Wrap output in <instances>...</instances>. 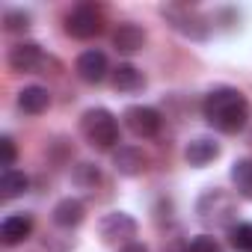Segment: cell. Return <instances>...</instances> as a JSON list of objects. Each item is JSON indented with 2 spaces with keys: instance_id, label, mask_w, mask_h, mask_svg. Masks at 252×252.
I'll use <instances>...</instances> for the list:
<instances>
[{
  "instance_id": "6da1fadb",
  "label": "cell",
  "mask_w": 252,
  "mask_h": 252,
  "mask_svg": "<svg viewBox=\"0 0 252 252\" xmlns=\"http://www.w3.org/2000/svg\"><path fill=\"white\" fill-rule=\"evenodd\" d=\"M202 116L208 119L211 128L222 131V134H237L249 125L252 107L246 101V95L234 86H214L205 101H202Z\"/></svg>"
},
{
  "instance_id": "7a4b0ae2",
  "label": "cell",
  "mask_w": 252,
  "mask_h": 252,
  "mask_svg": "<svg viewBox=\"0 0 252 252\" xmlns=\"http://www.w3.org/2000/svg\"><path fill=\"white\" fill-rule=\"evenodd\" d=\"M80 134L95 149H113L119 143V119L107 107H92L80 116Z\"/></svg>"
},
{
  "instance_id": "3957f363",
  "label": "cell",
  "mask_w": 252,
  "mask_h": 252,
  "mask_svg": "<svg viewBox=\"0 0 252 252\" xmlns=\"http://www.w3.org/2000/svg\"><path fill=\"white\" fill-rule=\"evenodd\" d=\"M104 30V12L95 3H77L65 15V33L71 39H92Z\"/></svg>"
},
{
  "instance_id": "277c9868",
  "label": "cell",
  "mask_w": 252,
  "mask_h": 252,
  "mask_svg": "<svg viewBox=\"0 0 252 252\" xmlns=\"http://www.w3.org/2000/svg\"><path fill=\"white\" fill-rule=\"evenodd\" d=\"M196 214L199 220L205 222H214V225H231L234 220V199L225 193V190H205L202 199L196 202Z\"/></svg>"
},
{
  "instance_id": "5b68a950",
  "label": "cell",
  "mask_w": 252,
  "mask_h": 252,
  "mask_svg": "<svg viewBox=\"0 0 252 252\" xmlns=\"http://www.w3.org/2000/svg\"><path fill=\"white\" fill-rule=\"evenodd\" d=\"M137 228H140L137 220L131 214H125V211H110L98 222V231H101L104 243H122V246L137 237Z\"/></svg>"
},
{
  "instance_id": "8992f818",
  "label": "cell",
  "mask_w": 252,
  "mask_h": 252,
  "mask_svg": "<svg viewBox=\"0 0 252 252\" xmlns=\"http://www.w3.org/2000/svg\"><path fill=\"white\" fill-rule=\"evenodd\" d=\"M125 125H128V131H131L134 137H140V140H152V137L160 134L163 119H160V113H158L155 107L134 104V107L125 110Z\"/></svg>"
},
{
  "instance_id": "52a82bcc",
  "label": "cell",
  "mask_w": 252,
  "mask_h": 252,
  "mask_svg": "<svg viewBox=\"0 0 252 252\" xmlns=\"http://www.w3.org/2000/svg\"><path fill=\"white\" fill-rule=\"evenodd\" d=\"M163 18H169V24L187 39H205L208 36V21L187 6H163Z\"/></svg>"
},
{
  "instance_id": "ba28073f",
  "label": "cell",
  "mask_w": 252,
  "mask_h": 252,
  "mask_svg": "<svg viewBox=\"0 0 252 252\" xmlns=\"http://www.w3.org/2000/svg\"><path fill=\"white\" fill-rule=\"evenodd\" d=\"M110 65H107V54L98 51V48H89L83 51L77 60H74V74L83 80V83H101L107 77Z\"/></svg>"
},
{
  "instance_id": "9c48e42d",
  "label": "cell",
  "mask_w": 252,
  "mask_h": 252,
  "mask_svg": "<svg viewBox=\"0 0 252 252\" xmlns=\"http://www.w3.org/2000/svg\"><path fill=\"white\" fill-rule=\"evenodd\" d=\"M42 60H45V57H42V45H36V42H18V45L9 48V57H6L9 68L18 71V74L36 71V68L42 65Z\"/></svg>"
},
{
  "instance_id": "30bf717a",
  "label": "cell",
  "mask_w": 252,
  "mask_h": 252,
  "mask_svg": "<svg viewBox=\"0 0 252 252\" xmlns=\"http://www.w3.org/2000/svg\"><path fill=\"white\" fill-rule=\"evenodd\" d=\"M146 30L140 27V24H134V21H122L119 27H116V33H113V48L119 51V54H137V51H143L146 48Z\"/></svg>"
},
{
  "instance_id": "8fae6325",
  "label": "cell",
  "mask_w": 252,
  "mask_h": 252,
  "mask_svg": "<svg viewBox=\"0 0 252 252\" xmlns=\"http://www.w3.org/2000/svg\"><path fill=\"white\" fill-rule=\"evenodd\" d=\"M146 155L137 149V146H119L116 152H113V166H116V172L119 175H125V178H137V175H143L146 172Z\"/></svg>"
},
{
  "instance_id": "7c38bea8",
  "label": "cell",
  "mask_w": 252,
  "mask_h": 252,
  "mask_svg": "<svg viewBox=\"0 0 252 252\" xmlns=\"http://www.w3.org/2000/svg\"><path fill=\"white\" fill-rule=\"evenodd\" d=\"M33 234V217L30 214H9L0 222V240L3 246H18Z\"/></svg>"
},
{
  "instance_id": "4fadbf2b",
  "label": "cell",
  "mask_w": 252,
  "mask_h": 252,
  "mask_svg": "<svg viewBox=\"0 0 252 252\" xmlns=\"http://www.w3.org/2000/svg\"><path fill=\"white\" fill-rule=\"evenodd\" d=\"M83 217H86V205L80 199H71V196L68 199H60L54 205V211H51V220L60 228H77L83 222Z\"/></svg>"
},
{
  "instance_id": "5bb4252c",
  "label": "cell",
  "mask_w": 252,
  "mask_h": 252,
  "mask_svg": "<svg viewBox=\"0 0 252 252\" xmlns=\"http://www.w3.org/2000/svg\"><path fill=\"white\" fill-rule=\"evenodd\" d=\"M217 158H220V143L211 140V137H196V140H190L187 149H184V160H187L190 166H208V163L217 160Z\"/></svg>"
},
{
  "instance_id": "9a60e30c",
  "label": "cell",
  "mask_w": 252,
  "mask_h": 252,
  "mask_svg": "<svg viewBox=\"0 0 252 252\" xmlns=\"http://www.w3.org/2000/svg\"><path fill=\"white\" fill-rule=\"evenodd\" d=\"M18 107L30 116H42L51 107V92L45 86H24L18 92Z\"/></svg>"
},
{
  "instance_id": "2e32d148",
  "label": "cell",
  "mask_w": 252,
  "mask_h": 252,
  "mask_svg": "<svg viewBox=\"0 0 252 252\" xmlns=\"http://www.w3.org/2000/svg\"><path fill=\"white\" fill-rule=\"evenodd\" d=\"M113 86H116V92H140L146 86V74L131 63H122L113 71Z\"/></svg>"
},
{
  "instance_id": "e0dca14e",
  "label": "cell",
  "mask_w": 252,
  "mask_h": 252,
  "mask_svg": "<svg viewBox=\"0 0 252 252\" xmlns=\"http://www.w3.org/2000/svg\"><path fill=\"white\" fill-rule=\"evenodd\" d=\"M27 187H30V178L21 169H3V175H0V199H6V202L27 193Z\"/></svg>"
},
{
  "instance_id": "ac0fdd59",
  "label": "cell",
  "mask_w": 252,
  "mask_h": 252,
  "mask_svg": "<svg viewBox=\"0 0 252 252\" xmlns=\"http://www.w3.org/2000/svg\"><path fill=\"white\" fill-rule=\"evenodd\" d=\"M231 181L243 199H252V158H240L231 163Z\"/></svg>"
},
{
  "instance_id": "d6986e66",
  "label": "cell",
  "mask_w": 252,
  "mask_h": 252,
  "mask_svg": "<svg viewBox=\"0 0 252 252\" xmlns=\"http://www.w3.org/2000/svg\"><path fill=\"white\" fill-rule=\"evenodd\" d=\"M71 181H74L77 187L89 190V187H95V184L101 181V172H98V166H95V163H77V166H74V172H71Z\"/></svg>"
},
{
  "instance_id": "ffe728a7",
  "label": "cell",
  "mask_w": 252,
  "mask_h": 252,
  "mask_svg": "<svg viewBox=\"0 0 252 252\" xmlns=\"http://www.w3.org/2000/svg\"><path fill=\"white\" fill-rule=\"evenodd\" d=\"M3 27H6L9 33L27 30V27H30V12H24V9H6V12H3Z\"/></svg>"
},
{
  "instance_id": "44dd1931",
  "label": "cell",
  "mask_w": 252,
  "mask_h": 252,
  "mask_svg": "<svg viewBox=\"0 0 252 252\" xmlns=\"http://www.w3.org/2000/svg\"><path fill=\"white\" fill-rule=\"evenodd\" d=\"M231 246L240 252H252V222L231 225Z\"/></svg>"
},
{
  "instance_id": "7402d4cb",
  "label": "cell",
  "mask_w": 252,
  "mask_h": 252,
  "mask_svg": "<svg viewBox=\"0 0 252 252\" xmlns=\"http://www.w3.org/2000/svg\"><path fill=\"white\" fill-rule=\"evenodd\" d=\"M184 252H222V246H220L217 237H211V234H199V237H193V240L184 246Z\"/></svg>"
},
{
  "instance_id": "603a6c76",
  "label": "cell",
  "mask_w": 252,
  "mask_h": 252,
  "mask_svg": "<svg viewBox=\"0 0 252 252\" xmlns=\"http://www.w3.org/2000/svg\"><path fill=\"white\" fill-rule=\"evenodd\" d=\"M15 158H18V149L12 143V137H0V163H3V169H12Z\"/></svg>"
},
{
  "instance_id": "cb8c5ba5",
  "label": "cell",
  "mask_w": 252,
  "mask_h": 252,
  "mask_svg": "<svg viewBox=\"0 0 252 252\" xmlns=\"http://www.w3.org/2000/svg\"><path fill=\"white\" fill-rule=\"evenodd\" d=\"M119 252H149V246H146V243H140V240H131V243L119 246Z\"/></svg>"
}]
</instances>
